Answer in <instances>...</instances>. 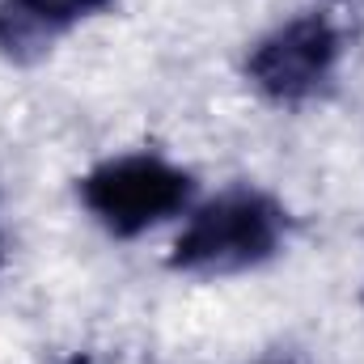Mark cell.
I'll list each match as a JSON object with an SVG mask.
<instances>
[{"instance_id": "cell-1", "label": "cell", "mask_w": 364, "mask_h": 364, "mask_svg": "<svg viewBox=\"0 0 364 364\" xmlns=\"http://www.w3.org/2000/svg\"><path fill=\"white\" fill-rule=\"evenodd\" d=\"M288 233V212L259 186H233L203 203L174 242L170 267L186 275H229L267 263Z\"/></svg>"}, {"instance_id": "cell-2", "label": "cell", "mask_w": 364, "mask_h": 364, "mask_svg": "<svg viewBox=\"0 0 364 364\" xmlns=\"http://www.w3.org/2000/svg\"><path fill=\"white\" fill-rule=\"evenodd\" d=\"M191 195L195 178L157 153L110 157L81 178V203L114 237H140L144 229L178 216Z\"/></svg>"}, {"instance_id": "cell-3", "label": "cell", "mask_w": 364, "mask_h": 364, "mask_svg": "<svg viewBox=\"0 0 364 364\" xmlns=\"http://www.w3.org/2000/svg\"><path fill=\"white\" fill-rule=\"evenodd\" d=\"M343 55V34L331 17L305 13L259 38L246 55V77L267 102L301 106L331 85Z\"/></svg>"}, {"instance_id": "cell-4", "label": "cell", "mask_w": 364, "mask_h": 364, "mask_svg": "<svg viewBox=\"0 0 364 364\" xmlns=\"http://www.w3.org/2000/svg\"><path fill=\"white\" fill-rule=\"evenodd\" d=\"M106 4L110 0H0V51L34 60Z\"/></svg>"}, {"instance_id": "cell-5", "label": "cell", "mask_w": 364, "mask_h": 364, "mask_svg": "<svg viewBox=\"0 0 364 364\" xmlns=\"http://www.w3.org/2000/svg\"><path fill=\"white\" fill-rule=\"evenodd\" d=\"M0 263H4V233H0Z\"/></svg>"}]
</instances>
